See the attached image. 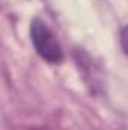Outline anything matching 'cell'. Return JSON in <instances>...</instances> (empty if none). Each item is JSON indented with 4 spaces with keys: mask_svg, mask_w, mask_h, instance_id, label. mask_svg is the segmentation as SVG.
Segmentation results:
<instances>
[{
    "mask_svg": "<svg viewBox=\"0 0 128 130\" xmlns=\"http://www.w3.org/2000/svg\"><path fill=\"white\" fill-rule=\"evenodd\" d=\"M30 39L36 53L50 64H59L63 59V50L51 32V29L41 20H33L30 24Z\"/></svg>",
    "mask_w": 128,
    "mask_h": 130,
    "instance_id": "6da1fadb",
    "label": "cell"
}]
</instances>
